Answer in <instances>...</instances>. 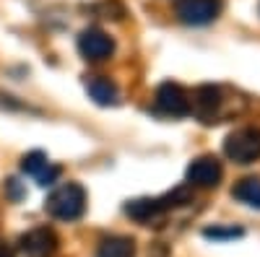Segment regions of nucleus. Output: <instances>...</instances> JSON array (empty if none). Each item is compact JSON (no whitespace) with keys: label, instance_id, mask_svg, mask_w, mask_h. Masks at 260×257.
<instances>
[{"label":"nucleus","instance_id":"obj_1","mask_svg":"<svg viewBox=\"0 0 260 257\" xmlns=\"http://www.w3.org/2000/svg\"><path fill=\"white\" fill-rule=\"evenodd\" d=\"M45 210L57 221H78L86 210V190L78 182H65L50 192Z\"/></svg>","mask_w":260,"mask_h":257},{"label":"nucleus","instance_id":"obj_2","mask_svg":"<svg viewBox=\"0 0 260 257\" xmlns=\"http://www.w3.org/2000/svg\"><path fill=\"white\" fill-rule=\"evenodd\" d=\"M187 200H190V192L185 187H180L175 192H167V195H161V198H136V200H130L125 205V213L136 221H151V218L161 216L164 210L175 208V205H182Z\"/></svg>","mask_w":260,"mask_h":257},{"label":"nucleus","instance_id":"obj_3","mask_svg":"<svg viewBox=\"0 0 260 257\" xmlns=\"http://www.w3.org/2000/svg\"><path fill=\"white\" fill-rule=\"evenodd\" d=\"M224 154L234 164H252L255 159H260V127H240L229 133Z\"/></svg>","mask_w":260,"mask_h":257},{"label":"nucleus","instance_id":"obj_4","mask_svg":"<svg viewBox=\"0 0 260 257\" xmlns=\"http://www.w3.org/2000/svg\"><path fill=\"white\" fill-rule=\"evenodd\" d=\"M224 11V0H177L175 13L187 26H206Z\"/></svg>","mask_w":260,"mask_h":257},{"label":"nucleus","instance_id":"obj_5","mask_svg":"<svg viewBox=\"0 0 260 257\" xmlns=\"http://www.w3.org/2000/svg\"><path fill=\"white\" fill-rule=\"evenodd\" d=\"M154 104H156V109H159L161 115H167V117H185V115L192 112V109H190V96H187V91L182 89L180 83H172V81L161 83L159 89H156Z\"/></svg>","mask_w":260,"mask_h":257},{"label":"nucleus","instance_id":"obj_6","mask_svg":"<svg viewBox=\"0 0 260 257\" xmlns=\"http://www.w3.org/2000/svg\"><path fill=\"white\" fill-rule=\"evenodd\" d=\"M78 52L83 55V60H89V62H102L107 57H112L115 52V39L96 29V26H89V29H83L81 36H78Z\"/></svg>","mask_w":260,"mask_h":257},{"label":"nucleus","instance_id":"obj_7","mask_svg":"<svg viewBox=\"0 0 260 257\" xmlns=\"http://www.w3.org/2000/svg\"><path fill=\"white\" fill-rule=\"evenodd\" d=\"M187 185L190 187H203V190H211L221 182L224 177V166L216 156H198L190 166H187Z\"/></svg>","mask_w":260,"mask_h":257},{"label":"nucleus","instance_id":"obj_8","mask_svg":"<svg viewBox=\"0 0 260 257\" xmlns=\"http://www.w3.org/2000/svg\"><path fill=\"white\" fill-rule=\"evenodd\" d=\"M18 247L26 257H52L57 249V234L47 226L31 229L18 239Z\"/></svg>","mask_w":260,"mask_h":257},{"label":"nucleus","instance_id":"obj_9","mask_svg":"<svg viewBox=\"0 0 260 257\" xmlns=\"http://www.w3.org/2000/svg\"><path fill=\"white\" fill-rule=\"evenodd\" d=\"M21 169H24L26 174H31L42 187L52 185V182L60 177V166H52L50 159H47V154H42V151L26 154L24 159H21Z\"/></svg>","mask_w":260,"mask_h":257},{"label":"nucleus","instance_id":"obj_10","mask_svg":"<svg viewBox=\"0 0 260 257\" xmlns=\"http://www.w3.org/2000/svg\"><path fill=\"white\" fill-rule=\"evenodd\" d=\"M192 106H195V115H198L203 122H213L216 109L221 106V91L216 89V86H201V89L195 91V99L190 104V109Z\"/></svg>","mask_w":260,"mask_h":257},{"label":"nucleus","instance_id":"obj_11","mask_svg":"<svg viewBox=\"0 0 260 257\" xmlns=\"http://www.w3.org/2000/svg\"><path fill=\"white\" fill-rule=\"evenodd\" d=\"M86 91H89V96L96 104H102V106H112L120 99L117 86L107 76H89V78H86Z\"/></svg>","mask_w":260,"mask_h":257},{"label":"nucleus","instance_id":"obj_12","mask_svg":"<svg viewBox=\"0 0 260 257\" xmlns=\"http://www.w3.org/2000/svg\"><path fill=\"white\" fill-rule=\"evenodd\" d=\"M232 198L260 210V177H245L232 187Z\"/></svg>","mask_w":260,"mask_h":257},{"label":"nucleus","instance_id":"obj_13","mask_svg":"<svg viewBox=\"0 0 260 257\" xmlns=\"http://www.w3.org/2000/svg\"><path fill=\"white\" fill-rule=\"evenodd\" d=\"M133 254H136V244L127 237H107L96 249V257H133Z\"/></svg>","mask_w":260,"mask_h":257},{"label":"nucleus","instance_id":"obj_14","mask_svg":"<svg viewBox=\"0 0 260 257\" xmlns=\"http://www.w3.org/2000/svg\"><path fill=\"white\" fill-rule=\"evenodd\" d=\"M206 237L226 239V237H242V229H206Z\"/></svg>","mask_w":260,"mask_h":257},{"label":"nucleus","instance_id":"obj_15","mask_svg":"<svg viewBox=\"0 0 260 257\" xmlns=\"http://www.w3.org/2000/svg\"><path fill=\"white\" fill-rule=\"evenodd\" d=\"M0 257H11V254H8V252H3V249H0Z\"/></svg>","mask_w":260,"mask_h":257}]
</instances>
